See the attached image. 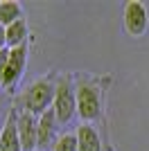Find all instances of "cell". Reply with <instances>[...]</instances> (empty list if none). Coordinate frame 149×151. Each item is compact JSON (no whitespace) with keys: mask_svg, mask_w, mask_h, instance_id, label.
Listing matches in <instances>:
<instances>
[{"mask_svg":"<svg viewBox=\"0 0 149 151\" xmlns=\"http://www.w3.org/2000/svg\"><path fill=\"white\" fill-rule=\"evenodd\" d=\"M59 124H66L74 117L77 113V86H72L68 77H59L56 81V93H54V104H52Z\"/></svg>","mask_w":149,"mask_h":151,"instance_id":"obj_3","label":"cell"},{"mask_svg":"<svg viewBox=\"0 0 149 151\" xmlns=\"http://www.w3.org/2000/svg\"><path fill=\"white\" fill-rule=\"evenodd\" d=\"M9 54H12V50H9V47L0 50V79H2V75H5V70H7V63H9Z\"/></svg>","mask_w":149,"mask_h":151,"instance_id":"obj_13","label":"cell"},{"mask_svg":"<svg viewBox=\"0 0 149 151\" xmlns=\"http://www.w3.org/2000/svg\"><path fill=\"white\" fill-rule=\"evenodd\" d=\"M23 18V5L16 0H2L0 2V25L9 27L12 23Z\"/></svg>","mask_w":149,"mask_h":151,"instance_id":"obj_11","label":"cell"},{"mask_svg":"<svg viewBox=\"0 0 149 151\" xmlns=\"http://www.w3.org/2000/svg\"><path fill=\"white\" fill-rule=\"evenodd\" d=\"M149 25V14H147V7L138 0H131L124 5V29L129 32L131 36H142L147 32Z\"/></svg>","mask_w":149,"mask_h":151,"instance_id":"obj_4","label":"cell"},{"mask_svg":"<svg viewBox=\"0 0 149 151\" xmlns=\"http://www.w3.org/2000/svg\"><path fill=\"white\" fill-rule=\"evenodd\" d=\"M27 50H30L27 45H20V47H14L12 50L7 70H5V75H2V79H0V83H2L5 88H14V86L18 83V79L23 77L25 63H27Z\"/></svg>","mask_w":149,"mask_h":151,"instance_id":"obj_5","label":"cell"},{"mask_svg":"<svg viewBox=\"0 0 149 151\" xmlns=\"http://www.w3.org/2000/svg\"><path fill=\"white\" fill-rule=\"evenodd\" d=\"M27 36H30V27L25 23V18L16 20L7 27V47L14 50V47H20V45H27Z\"/></svg>","mask_w":149,"mask_h":151,"instance_id":"obj_10","label":"cell"},{"mask_svg":"<svg viewBox=\"0 0 149 151\" xmlns=\"http://www.w3.org/2000/svg\"><path fill=\"white\" fill-rule=\"evenodd\" d=\"M74 135H77L79 151H102V138L93 124H81Z\"/></svg>","mask_w":149,"mask_h":151,"instance_id":"obj_7","label":"cell"},{"mask_svg":"<svg viewBox=\"0 0 149 151\" xmlns=\"http://www.w3.org/2000/svg\"><path fill=\"white\" fill-rule=\"evenodd\" d=\"M54 151H79L77 135H74V133H63V135H59L56 142H54Z\"/></svg>","mask_w":149,"mask_h":151,"instance_id":"obj_12","label":"cell"},{"mask_svg":"<svg viewBox=\"0 0 149 151\" xmlns=\"http://www.w3.org/2000/svg\"><path fill=\"white\" fill-rule=\"evenodd\" d=\"M104 97L102 88L95 81H79L77 83V115L81 117V124H90V122L102 117L104 111Z\"/></svg>","mask_w":149,"mask_h":151,"instance_id":"obj_1","label":"cell"},{"mask_svg":"<svg viewBox=\"0 0 149 151\" xmlns=\"http://www.w3.org/2000/svg\"><path fill=\"white\" fill-rule=\"evenodd\" d=\"M7 47V27L0 25V50H5Z\"/></svg>","mask_w":149,"mask_h":151,"instance_id":"obj_14","label":"cell"},{"mask_svg":"<svg viewBox=\"0 0 149 151\" xmlns=\"http://www.w3.org/2000/svg\"><path fill=\"white\" fill-rule=\"evenodd\" d=\"M56 115L54 111L50 108L45 111L41 117H38V147H48V142L54 138V131H56Z\"/></svg>","mask_w":149,"mask_h":151,"instance_id":"obj_9","label":"cell"},{"mask_svg":"<svg viewBox=\"0 0 149 151\" xmlns=\"http://www.w3.org/2000/svg\"><path fill=\"white\" fill-rule=\"evenodd\" d=\"M18 135H20V145H23V151H34L38 147V120L32 113H20L18 120Z\"/></svg>","mask_w":149,"mask_h":151,"instance_id":"obj_6","label":"cell"},{"mask_svg":"<svg viewBox=\"0 0 149 151\" xmlns=\"http://www.w3.org/2000/svg\"><path fill=\"white\" fill-rule=\"evenodd\" d=\"M54 93H56V83L52 79H36V81H32L27 86V90H25V95H23L25 111L41 117L45 111L52 108Z\"/></svg>","mask_w":149,"mask_h":151,"instance_id":"obj_2","label":"cell"},{"mask_svg":"<svg viewBox=\"0 0 149 151\" xmlns=\"http://www.w3.org/2000/svg\"><path fill=\"white\" fill-rule=\"evenodd\" d=\"M0 149H2V138H0Z\"/></svg>","mask_w":149,"mask_h":151,"instance_id":"obj_15","label":"cell"},{"mask_svg":"<svg viewBox=\"0 0 149 151\" xmlns=\"http://www.w3.org/2000/svg\"><path fill=\"white\" fill-rule=\"evenodd\" d=\"M2 138V149L0 151H23V145H20V135H18V124L14 120L12 115L7 117L5 122V129L0 133Z\"/></svg>","mask_w":149,"mask_h":151,"instance_id":"obj_8","label":"cell"}]
</instances>
